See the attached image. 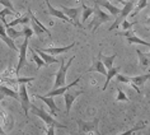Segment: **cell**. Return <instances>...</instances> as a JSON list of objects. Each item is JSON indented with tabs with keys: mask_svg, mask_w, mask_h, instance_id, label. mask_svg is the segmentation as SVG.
Segmentation results:
<instances>
[{
	"mask_svg": "<svg viewBox=\"0 0 150 135\" xmlns=\"http://www.w3.org/2000/svg\"><path fill=\"white\" fill-rule=\"evenodd\" d=\"M28 43H29V38L24 37L23 43H22L21 47H19V61H18V66H17V69H16V75H19V72L22 70V68L25 65V61H27Z\"/></svg>",
	"mask_w": 150,
	"mask_h": 135,
	"instance_id": "obj_8",
	"label": "cell"
},
{
	"mask_svg": "<svg viewBox=\"0 0 150 135\" xmlns=\"http://www.w3.org/2000/svg\"><path fill=\"white\" fill-rule=\"evenodd\" d=\"M0 4L4 6V8H8L9 10H12L14 14H18V12L16 10V8H14V5H13V3L10 1V0H0Z\"/></svg>",
	"mask_w": 150,
	"mask_h": 135,
	"instance_id": "obj_33",
	"label": "cell"
},
{
	"mask_svg": "<svg viewBox=\"0 0 150 135\" xmlns=\"http://www.w3.org/2000/svg\"><path fill=\"white\" fill-rule=\"evenodd\" d=\"M23 35H24V37H27V38H31V37L33 36L32 28H29L28 26H25V27L23 28Z\"/></svg>",
	"mask_w": 150,
	"mask_h": 135,
	"instance_id": "obj_36",
	"label": "cell"
},
{
	"mask_svg": "<svg viewBox=\"0 0 150 135\" xmlns=\"http://www.w3.org/2000/svg\"><path fill=\"white\" fill-rule=\"evenodd\" d=\"M137 55H139V63H140V68L142 70L149 69L150 66V56H148V54H144L140 50H136Z\"/></svg>",
	"mask_w": 150,
	"mask_h": 135,
	"instance_id": "obj_21",
	"label": "cell"
},
{
	"mask_svg": "<svg viewBox=\"0 0 150 135\" xmlns=\"http://www.w3.org/2000/svg\"><path fill=\"white\" fill-rule=\"evenodd\" d=\"M46 4H47V8H48V13H50V16L56 17V18H59V19H61V21H64V22H67V23H71V21L69 19V18H67L65 14L61 12V10L55 9L54 6L50 4V1H48V0H46ZM71 24H73V23H71Z\"/></svg>",
	"mask_w": 150,
	"mask_h": 135,
	"instance_id": "obj_17",
	"label": "cell"
},
{
	"mask_svg": "<svg viewBox=\"0 0 150 135\" xmlns=\"http://www.w3.org/2000/svg\"><path fill=\"white\" fill-rule=\"evenodd\" d=\"M83 135H99V133H85V134H83Z\"/></svg>",
	"mask_w": 150,
	"mask_h": 135,
	"instance_id": "obj_40",
	"label": "cell"
},
{
	"mask_svg": "<svg viewBox=\"0 0 150 135\" xmlns=\"http://www.w3.org/2000/svg\"><path fill=\"white\" fill-rule=\"evenodd\" d=\"M75 60V55L71 56V58L67 60L66 64L62 63L61 68H60V70L56 74V79H55V83H54V88H59V87H62V85L66 84V73H67V69L70 68V65L73 64V61ZM52 88V89H54Z\"/></svg>",
	"mask_w": 150,
	"mask_h": 135,
	"instance_id": "obj_4",
	"label": "cell"
},
{
	"mask_svg": "<svg viewBox=\"0 0 150 135\" xmlns=\"http://www.w3.org/2000/svg\"><path fill=\"white\" fill-rule=\"evenodd\" d=\"M145 24H150V17H149V18H148V19H146V21H145Z\"/></svg>",
	"mask_w": 150,
	"mask_h": 135,
	"instance_id": "obj_43",
	"label": "cell"
},
{
	"mask_svg": "<svg viewBox=\"0 0 150 135\" xmlns=\"http://www.w3.org/2000/svg\"><path fill=\"white\" fill-rule=\"evenodd\" d=\"M28 14H29V18H31V21L33 22V24H32V31H33V35H36L37 37L40 38V41H42V35L43 33H46L48 38H52V35H51V31L48 29L47 27H45V26L41 23V22L37 19V18L33 16V13H32V10L31 9H28Z\"/></svg>",
	"mask_w": 150,
	"mask_h": 135,
	"instance_id": "obj_3",
	"label": "cell"
},
{
	"mask_svg": "<svg viewBox=\"0 0 150 135\" xmlns=\"http://www.w3.org/2000/svg\"><path fill=\"white\" fill-rule=\"evenodd\" d=\"M80 79H81V75L80 77H78L76 79H75L74 82H71L70 84H65V85H62V87H59V88H54L52 91H50L47 93V97H55V96H62L64 93H65L66 91H69L70 88H73V87H75L78 83L80 82Z\"/></svg>",
	"mask_w": 150,
	"mask_h": 135,
	"instance_id": "obj_12",
	"label": "cell"
},
{
	"mask_svg": "<svg viewBox=\"0 0 150 135\" xmlns=\"http://www.w3.org/2000/svg\"><path fill=\"white\" fill-rule=\"evenodd\" d=\"M120 69H121L120 66H116V68H111V69H108V70H107V74H106V82H104V85H103V88H102V91H103V92L107 89L108 84H110V82H111V80L113 79V78L120 73Z\"/></svg>",
	"mask_w": 150,
	"mask_h": 135,
	"instance_id": "obj_20",
	"label": "cell"
},
{
	"mask_svg": "<svg viewBox=\"0 0 150 135\" xmlns=\"http://www.w3.org/2000/svg\"><path fill=\"white\" fill-rule=\"evenodd\" d=\"M0 92H1L4 96L12 97V98H14V99H19L18 92L13 91V89H10V88H8V87H5V85H0Z\"/></svg>",
	"mask_w": 150,
	"mask_h": 135,
	"instance_id": "obj_24",
	"label": "cell"
},
{
	"mask_svg": "<svg viewBox=\"0 0 150 135\" xmlns=\"http://www.w3.org/2000/svg\"><path fill=\"white\" fill-rule=\"evenodd\" d=\"M33 48H35V51L40 55V58L45 61V64H46V66H48L50 64H57V63H59V60L56 59V58H54V55L46 54V52H43L42 50H40L38 47H33Z\"/></svg>",
	"mask_w": 150,
	"mask_h": 135,
	"instance_id": "obj_18",
	"label": "cell"
},
{
	"mask_svg": "<svg viewBox=\"0 0 150 135\" xmlns=\"http://www.w3.org/2000/svg\"><path fill=\"white\" fill-rule=\"evenodd\" d=\"M146 5H148V0H140V1L137 3L136 8H134V9H132L134 14H137V13H140L142 9H144V8H146Z\"/></svg>",
	"mask_w": 150,
	"mask_h": 135,
	"instance_id": "obj_32",
	"label": "cell"
},
{
	"mask_svg": "<svg viewBox=\"0 0 150 135\" xmlns=\"http://www.w3.org/2000/svg\"><path fill=\"white\" fill-rule=\"evenodd\" d=\"M144 127H145V124H137L136 126L131 127V129L126 130L125 133H121V134H118V135H131V134H134L135 131H137V130H141V129H144Z\"/></svg>",
	"mask_w": 150,
	"mask_h": 135,
	"instance_id": "obj_31",
	"label": "cell"
},
{
	"mask_svg": "<svg viewBox=\"0 0 150 135\" xmlns=\"http://www.w3.org/2000/svg\"><path fill=\"white\" fill-rule=\"evenodd\" d=\"M31 51H32V60L36 63L37 69H41V68H42V66H46V64H45V61H43V60L40 58V55H38V54H37V52L35 51V48L32 47V48H31Z\"/></svg>",
	"mask_w": 150,
	"mask_h": 135,
	"instance_id": "obj_27",
	"label": "cell"
},
{
	"mask_svg": "<svg viewBox=\"0 0 150 135\" xmlns=\"http://www.w3.org/2000/svg\"><path fill=\"white\" fill-rule=\"evenodd\" d=\"M135 8V4H134V1H126L125 4H123V9H121V12H120V14L117 17H116V19L113 22V24L110 27V31H113V29H116L118 27L120 24H121V22L122 21H125L127 16L132 12V9Z\"/></svg>",
	"mask_w": 150,
	"mask_h": 135,
	"instance_id": "obj_5",
	"label": "cell"
},
{
	"mask_svg": "<svg viewBox=\"0 0 150 135\" xmlns=\"http://www.w3.org/2000/svg\"><path fill=\"white\" fill-rule=\"evenodd\" d=\"M81 9H83V14H81V23H85V22L88 21V18L94 13V8H89V6L83 4Z\"/></svg>",
	"mask_w": 150,
	"mask_h": 135,
	"instance_id": "obj_25",
	"label": "cell"
},
{
	"mask_svg": "<svg viewBox=\"0 0 150 135\" xmlns=\"http://www.w3.org/2000/svg\"><path fill=\"white\" fill-rule=\"evenodd\" d=\"M75 45H78V43L73 42V43L67 45V46H64V47H48V48H43L42 51L46 52V54H50V55H60V54H65V52L70 51Z\"/></svg>",
	"mask_w": 150,
	"mask_h": 135,
	"instance_id": "obj_16",
	"label": "cell"
},
{
	"mask_svg": "<svg viewBox=\"0 0 150 135\" xmlns=\"http://www.w3.org/2000/svg\"><path fill=\"white\" fill-rule=\"evenodd\" d=\"M97 1H99V0H97Z\"/></svg>",
	"mask_w": 150,
	"mask_h": 135,
	"instance_id": "obj_45",
	"label": "cell"
},
{
	"mask_svg": "<svg viewBox=\"0 0 150 135\" xmlns=\"http://www.w3.org/2000/svg\"><path fill=\"white\" fill-rule=\"evenodd\" d=\"M148 56H150V52H148Z\"/></svg>",
	"mask_w": 150,
	"mask_h": 135,
	"instance_id": "obj_44",
	"label": "cell"
},
{
	"mask_svg": "<svg viewBox=\"0 0 150 135\" xmlns=\"http://www.w3.org/2000/svg\"><path fill=\"white\" fill-rule=\"evenodd\" d=\"M80 10H81V8H67V6H64V5L61 6V12L71 21V23L74 26H76V27H79V28L83 27V26L79 23V21H78Z\"/></svg>",
	"mask_w": 150,
	"mask_h": 135,
	"instance_id": "obj_9",
	"label": "cell"
},
{
	"mask_svg": "<svg viewBox=\"0 0 150 135\" xmlns=\"http://www.w3.org/2000/svg\"><path fill=\"white\" fill-rule=\"evenodd\" d=\"M116 35H117V36H125L127 38V37H130V36H134L135 33H134V31H131V29H126V31L118 32V33H116Z\"/></svg>",
	"mask_w": 150,
	"mask_h": 135,
	"instance_id": "obj_37",
	"label": "cell"
},
{
	"mask_svg": "<svg viewBox=\"0 0 150 135\" xmlns=\"http://www.w3.org/2000/svg\"><path fill=\"white\" fill-rule=\"evenodd\" d=\"M4 97H5V96H4V95H3V93H1V92H0V102H1V101H3V99H4Z\"/></svg>",
	"mask_w": 150,
	"mask_h": 135,
	"instance_id": "obj_42",
	"label": "cell"
},
{
	"mask_svg": "<svg viewBox=\"0 0 150 135\" xmlns=\"http://www.w3.org/2000/svg\"><path fill=\"white\" fill-rule=\"evenodd\" d=\"M127 42H129L130 45L131 43H136V45H142V46H148L150 47V42H146V41L144 40H141V38H139L137 36H130V37H127Z\"/></svg>",
	"mask_w": 150,
	"mask_h": 135,
	"instance_id": "obj_28",
	"label": "cell"
},
{
	"mask_svg": "<svg viewBox=\"0 0 150 135\" xmlns=\"http://www.w3.org/2000/svg\"><path fill=\"white\" fill-rule=\"evenodd\" d=\"M29 22V16H25V17H19V18H16V19H13L12 22H6V23L4 24L5 28L8 27H16L17 24H28Z\"/></svg>",
	"mask_w": 150,
	"mask_h": 135,
	"instance_id": "obj_22",
	"label": "cell"
},
{
	"mask_svg": "<svg viewBox=\"0 0 150 135\" xmlns=\"http://www.w3.org/2000/svg\"><path fill=\"white\" fill-rule=\"evenodd\" d=\"M0 40H1L3 42H4L6 46L10 48V50H13V51H19L18 46H17L16 43H14V40H12L8 35H6V32H5L4 27H3V24H0Z\"/></svg>",
	"mask_w": 150,
	"mask_h": 135,
	"instance_id": "obj_15",
	"label": "cell"
},
{
	"mask_svg": "<svg viewBox=\"0 0 150 135\" xmlns=\"http://www.w3.org/2000/svg\"><path fill=\"white\" fill-rule=\"evenodd\" d=\"M18 96H19V102L21 106L23 108L24 116L28 121V112H29V107H31V101H29L28 97V92H27V85L25 84H19V92H18Z\"/></svg>",
	"mask_w": 150,
	"mask_h": 135,
	"instance_id": "obj_6",
	"label": "cell"
},
{
	"mask_svg": "<svg viewBox=\"0 0 150 135\" xmlns=\"http://www.w3.org/2000/svg\"><path fill=\"white\" fill-rule=\"evenodd\" d=\"M117 93H118V96L116 97V102H120V101H122V102H130V98L126 96V93L120 87L117 88Z\"/></svg>",
	"mask_w": 150,
	"mask_h": 135,
	"instance_id": "obj_30",
	"label": "cell"
},
{
	"mask_svg": "<svg viewBox=\"0 0 150 135\" xmlns=\"http://www.w3.org/2000/svg\"><path fill=\"white\" fill-rule=\"evenodd\" d=\"M31 111H32V114L35 115V116H38V117L41 119V120H43V122L46 124L47 126H55V127H60V129H67V127L65 126V125H62V124H60V122H57L56 120L54 119V116H51V114H48V112H46L43 110V108H40V107H37V106H35V104H31Z\"/></svg>",
	"mask_w": 150,
	"mask_h": 135,
	"instance_id": "obj_1",
	"label": "cell"
},
{
	"mask_svg": "<svg viewBox=\"0 0 150 135\" xmlns=\"http://www.w3.org/2000/svg\"><path fill=\"white\" fill-rule=\"evenodd\" d=\"M46 135H56V134H55V126H48V127H47Z\"/></svg>",
	"mask_w": 150,
	"mask_h": 135,
	"instance_id": "obj_38",
	"label": "cell"
},
{
	"mask_svg": "<svg viewBox=\"0 0 150 135\" xmlns=\"http://www.w3.org/2000/svg\"><path fill=\"white\" fill-rule=\"evenodd\" d=\"M150 79V73L148 74H142V75H136V77H130V82L129 84L132 87L135 91H136L139 95H141V89L140 87H142V85L145 84L146 80Z\"/></svg>",
	"mask_w": 150,
	"mask_h": 135,
	"instance_id": "obj_10",
	"label": "cell"
},
{
	"mask_svg": "<svg viewBox=\"0 0 150 135\" xmlns=\"http://www.w3.org/2000/svg\"><path fill=\"white\" fill-rule=\"evenodd\" d=\"M96 3H97V4H98L99 6H103V8H106L113 17H117L118 14H120V12H121V9H118L117 6L112 5L110 1H107V0H99V1H96Z\"/></svg>",
	"mask_w": 150,
	"mask_h": 135,
	"instance_id": "obj_19",
	"label": "cell"
},
{
	"mask_svg": "<svg viewBox=\"0 0 150 135\" xmlns=\"http://www.w3.org/2000/svg\"><path fill=\"white\" fill-rule=\"evenodd\" d=\"M121 24H122L123 31H126V29H131V28H132V26L136 24V22H129L127 19H125V21L121 22Z\"/></svg>",
	"mask_w": 150,
	"mask_h": 135,
	"instance_id": "obj_35",
	"label": "cell"
},
{
	"mask_svg": "<svg viewBox=\"0 0 150 135\" xmlns=\"http://www.w3.org/2000/svg\"><path fill=\"white\" fill-rule=\"evenodd\" d=\"M0 116H1V117L4 119V120H6V115L4 114V111H0Z\"/></svg>",
	"mask_w": 150,
	"mask_h": 135,
	"instance_id": "obj_39",
	"label": "cell"
},
{
	"mask_svg": "<svg viewBox=\"0 0 150 135\" xmlns=\"http://www.w3.org/2000/svg\"><path fill=\"white\" fill-rule=\"evenodd\" d=\"M0 135H6L5 134V131L3 130V127H1V125H0Z\"/></svg>",
	"mask_w": 150,
	"mask_h": 135,
	"instance_id": "obj_41",
	"label": "cell"
},
{
	"mask_svg": "<svg viewBox=\"0 0 150 135\" xmlns=\"http://www.w3.org/2000/svg\"><path fill=\"white\" fill-rule=\"evenodd\" d=\"M33 80H35L33 77H18L16 79H10L8 82H10V83H17V84H27V83H31Z\"/></svg>",
	"mask_w": 150,
	"mask_h": 135,
	"instance_id": "obj_29",
	"label": "cell"
},
{
	"mask_svg": "<svg viewBox=\"0 0 150 135\" xmlns=\"http://www.w3.org/2000/svg\"><path fill=\"white\" fill-rule=\"evenodd\" d=\"M6 35H8L12 40H16V38H19V37H24L23 35V31H16L13 27H8L5 29Z\"/></svg>",
	"mask_w": 150,
	"mask_h": 135,
	"instance_id": "obj_26",
	"label": "cell"
},
{
	"mask_svg": "<svg viewBox=\"0 0 150 135\" xmlns=\"http://www.w3.org/2000/svg\"><path fill=\"white\" fill-rule=\"evenodd\" d=\"M100 56H102V51L98 52V55H97V59L93 60L92 66L88 69L87 73H93V72H94V73H99V74H103V75H106V74H107V69H106V66L103 65Z\"/></svg>",
	"mask_w": 150,
	"mask_h": 135,
	"instance_id": "obj_11",
	"label": "cell"
},
{
	"mask_svg": "<svg viewBox=\"0 0 150 135\" xmlns=\"http://www.w3.org/2000/svg\"><path fill=\"white\" fill-rule=\"evenodd\" d=\"M78 126H79V133L83 135L85 133H99L98 131V119H94L93 121H81V120H76Z\"/></svg>",
	"mask_w": 150,
	"mask_h": 135,
	"instance_id": "obj_7",
	"label": "cell"
},
{
	"mask_svg": "<svg viewBox=\"0 0 150 135\" xmlns=\"http://www.w3.org/2000/svg\"><path fill=\"white\" fill-rule=\"evenodd\" d=\"M108 21H111V16L110 14H107V13H104L103 10L99 8V5L96 3V5H94V19H93L91 22V24H89L92 33H94L102 23L108 22Z\"/></svg>",
	"mask_w": 150,
	"mask_h": 135,
	"instance_id": "obj_2",
	"label": "cell"
},
{
	"mask_svg": "<svg viewBox=\"0 0 150 135\" xmlns=\"http://www.w3.org/2000/svg\"><path fill=\"white\" fill-rule=\"evenodd\" d=\"M9 14H13V12L12 10H9L8 8H4L3 10H0V19L3 21V23H6V21H5V17L6 16H9Z\"/></svg>",
	"mask_w": 150,
	"mask_h": 135,
	"instance_id": "obj_34",
	"label": "cell"
},
{
	"mask_svg": "<svg viewBox=\"0 0 150 135\" xmlns=\"http://www.w3.org/2000/svg\"><path fill=\"white\" fill-rule=\"evenodd\" d=\"M117 58V54H113L111 56H104L102 54V56H100V59H102V63L103 65L106 66V69H111V68H113V63H115V59Z\"/></svg>",
	"mask_w": 150,
	"mask_h": 135,
	"instance_id": "obj_23",
	"label": "cell"
},
{
	"mask_svg": "<svg viewBox=\"0 0 150 135\" xmlns=\"http://www.w3.org/2000/svg\"><path fill=\"white\" fill-rule=\"evenodd\" d=\"M35 97H36L37 99L42 101L43 103H46L47 107L50 108L51 114H54V116H55L56 112L60 111V108L56 106V103H55V101H54V97H47V96H41V95H35Z\"/></svg>",
	"mask_w": 150,
	"mask_h": 135,
	"instance_id": "obj_14",
	"label": "cell"
},
{
	"mask_svg": "<svg viewBox=\"0 0 150 135\" xmlns=\"http://www.w3.org/2000/svg\"><path fill=\"white\" fill-rule=\"evenodd\" d=\"M84 91H78V92H75V93H70L69 91H66L65 93H64V99H65V107H66V114H69L70 110H71V107H73V103H74V101L76 99V97L78 96H80V95H83Z\"/></svg>",
	"mask_w": 150,
	"mask_h": 135,
	"instance_id": "obj_13",
	"label": "cell"
}]
</instances>
